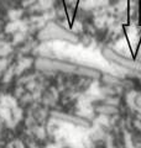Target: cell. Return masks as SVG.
Returning a JSON list of instances; mask_svg holds the SVG:
<instances>
[{
	"instance_id": "obj_1",
	"label": "cell",
	"mask_w": 141,
	"mask_h": 148,
	"mask_svg": "<svg viewBox=\"0 0 141 148\" xmlns=\"http://www.w3.org/2000/svg\"><path fill=\"white\" fill-rule=\"evenodd\" d=\"M124 35L126 38V42L130 48V52L133 58L135 59L138 56L140 43H141V24L140 25H129L125 24L123 25Z\"/></svg>"
},
{
	"instance_id": "obj_2",
	"label": "cell",
	"mask_w": 141,
	"mask_h": 148,
	"mask_svg": "<svg viewBox=\"0 0 141 148\" xmlns=\"http://www.w3.org/2000/svg\"><path fill=\"white\" fill-rule=\"evenodd\" d=\"M126 24H141V0H128V21Z\"/></svg>"
},
{
	"instance_id": "obj_3",
	"label": "cell",
	"mask_w": 141,
	"mask_h": 148,
	"mask_svg": "<svg viewBox=\"0 0 141 148\" xmlns=\"http://www.w3.org/2000/svg\"><path fill=\"white\" fill-rule=\"evenodd\" d=\"M62 1L66 10V15H67V18H68V24L69 26H72L74 22V18H76V12H77L79 0H62Z\"/></svg>"
}]
</instances>
